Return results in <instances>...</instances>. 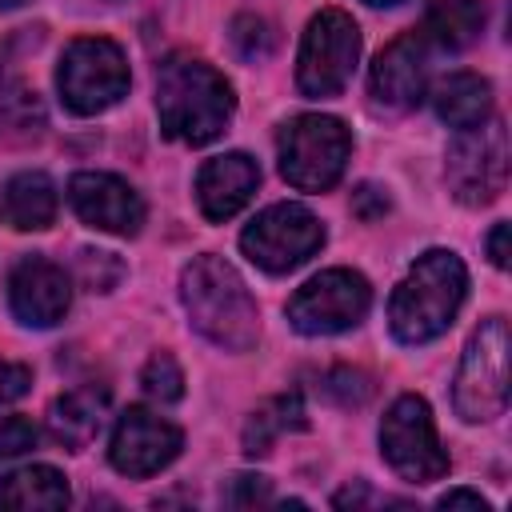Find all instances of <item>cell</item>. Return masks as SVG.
Returning a JSON list of instances; mask_svg holds the SVG:
<instances>
[{
    "instance_id": "obj_1",
    "label": "cell",
    "mask_w": 512,
    "mask_h": 512,
    "mask_svg": "<svg viewBox=\"0 0 512 512\" xmlns=\"http://www.w3.org/2000/svg\"><path fill=\"white\" fill-rule=\"evenodd\" d=\"M180 304L188 324L224 352H248L260 340V308L240 272L216 252L192 256V264H184Z\"/></svg>"
},
{
    "instance_id": "obj_2",
    "label": "cell",
    "mask_w": 512,
    "mask_h": 512,
    "mask_svg": "<svg viewBox=\"0 0 512 512\" xmlns=\"http://www.w3.org/2000/svg\"><path fill=\"white\" fill-rule=\"evenodd\" d=\"M236 112L232 84L224 72L196 56H168L156 68V116L160 132L180 144H212Z\"/></svg>"
},
{
    "instance_id": "obj_3",
    "label": "cell",
    "mask_w": 512,
    "mask_h": 512,
    "mask_svg": "<svg viewBox=\"0 0 512 512\" xmlns=\"http://www.w3.org/2000/svg\"><path fill=\"white\" fill-rule=\"evenodd\" d=\"M468 292L464 260L448 248H428L416 256V264L404 272L388 300V328L400 344H428L456 320Z\"/></svg>"
},
{
    "instance_id": "obj_4",
    "label": "cell",
    "mask_w": 512,
    "mask_h": 512,
    "mask_svg": "<svg viewBox=\"0 0 512 512\" xmlns=\"http://www.w3.org/2000/svg\"><path fill=\"white\" fill-rule=\"evenodd\" d=\"M276 156H280V176L300 188V192H328L352 156V132L344 120L324 116V112H304L292 116L280 136H276Z\"/></svg>"
},
{
    "instance_id": "obj_5",
    "label": "cell",
    "mask_w": 512,
    "mask_h": 512,
    "mask_svg": "<svg viewBox=\"0 0 512 512\" xmlns=\"http://www.w3.org/2000/svg\"><path fill=\"white\" fill-rule=\"evenodd\" d=\"M128 56L108 36H80L56 64L60 104L76 116H100L128 96Z\"/></svg>"
},
{
    "instance_id": "obj_6",
    "label": "cell",
    "mask_w": 512,
    "mask_h": 512,
    "mask_svg": "<svg viewBox=\"0 0 512 512\" xmlns=\"http://www.w3.org/2000/svg\"><path fill=\"white\" fill-rule=\"evenodd\" d=\"M508 324L504 316L480 320V328L468 336V348L456 368L452 404L468 424H484L504 412L508 404Z\"/></svg>"
},
{
    "instance_id": "obj_7",
    "label": "cell",
    "mask_w": 512,
    "mask_h": 512,
    "mask_svg": "<svg viewBox=\"0 0 512 512\" xmlns=\"http://www.w3.org/2000/svg\"><path fill=\"white\" fill-rule=\"evenodd\" d=\"M360 60V28L348 12L340 8H320L300 40L296 56V88L312 100L344 92Z\"/></svg>"
},
{
    "instance_id": "obj_8",
    "label": "cell",
    "mask_w": 512,
    "mask_h": 512,
    "mask_svg": "<svg viewBox=\"0 0 512 512\" xmlns=\"http://www.w3.org/2000/svg\"><path fill=\"white\" fill-rule=\"evenodd\" d=\"M380 452L388 468L408 484H432L448 472V452L440 448L432 408L424 396L404 392L380 420Z\"/></svg>"
},
{
    "instance_id": "obj_9",
    "label": "cell",
    "mask_w": 512,
    "mask_h": 512,
    "mask_svg": "<svg viewBox=\"0 0 512 512\" xmlns=\"http://www.w3.org/2000/svg\"><path fill=\"white\" fill-rule=\"evenodd\" d=\"M444 180L460 204H492L508 184V128L496 116H488L476 128H464L448 148Z\"/></svg>"
},
{
    "instance_id": "obj_10",
    "label": "cell",
    "mask_w": 512,
    "mask_h": 512,
    "mask_svg": "<svg viewBox=\"0 0 512 512\" xmlns=\"http://www.w3.org/2000/svg\"><path fill=\"white\" fill-rule=\"evenodd\" d=\"M372 308V288L352 268H324L288 300V324L304 336H336L356 328Z\"/></svg>"
},
{
    "instance_id": "obj_11",
    "label": "cell",
    "mask_w": 512,
    "mask_h": 512,
    "mask_svg": "<svg viewBox=\"0 0 512 512\" xmlns=\"http://www.w3.org/2000/svg\"><path fill=\"white\" fill-rule=\"evenodd\" d=\"M320 244H324V224H320L304 204H292V200L264 208V212L240 232L244 256H248L256 268L272 272V276L292 272L296 264H304L308 256H316Z\"/></svg>"
},
{
    "instance_id": "obj_12",
    "label": "cell",
    "mask_w": 512,
    "mask_h": 512,
    "mask_svg": "<svg viewBox=\"0 0 512 512\" xmlns=\"http://www.w3.org/2000/svg\"><path fill=\"white\" fill-rule=\"evenodd\" d=\"M184 448V432L148 412V408H128L120 420H116V432H112V444H108V460L120 476H152L160 468H168Z\"/></svg>"
},
{
    "instance_id": "obj_13",
    "label": "cell",
    "mask_w": 512,
    "mask_h": 512,
    "mask_svg": "<svg viewBox=\"0 0 512 512\" xmlns=\"http://www.w3.org/2000/svg\"><path fill=\"white\" fill-rule=\"evenodd\" d=\"M68 204L96 232L136 236L144 228V200H140V192L128 180L112 176V172H76L68 180Z\"/></svg>"
},
{
    "instance_id": "obj_14",
    "label": "cell",
    "mask_w": 512,
    "mask_h": 512,
    "mask_svg": "<svg viewBox=\"0 0 512 512\" xmlns=\"http://www.w3.org/2000/svg\"><path fill=\"white\" fill-rule=\"evenodd\" d=\"M428 40L420 28L396 36L372 64V96L380 108L388 112H408L424 100V88H428Z\"/></svg>"
},
{
    "instance_id": "obj_15",
    "label": "cell",
    "mask_w": 512,
    "mask_h": 512,
    "mask_svg": "<svg viewBox=\"0 0 512 512\" xmlns=\"http://www.w3.org/2000/svg\"><path fill=\"white\" fill-rule=\"evenodd\" d=\"M72 304V280L44 256H24L8 276V308L28 328H52Z\"/></svg>"
},
{
    "instance_id": "obj_16",
    "label": "cell",
    "mask_w": 512,
    "mask_h": 512,
    "mask_svg": "<svg viewBox=\"0 0 512 512\" xmlns=\"http://www.w3.org/2000/svg\"><path fill=\"white\" fill-rule=\"evenodd\" d=\"M260 188V168L248 152H224V156H212L200 172H196V204L208 220H232L248 200L252 192Z\"/></svg>"
},
{
    "instance_id": "obj_17",
    "label": "cell",
    "mask_w": 512,
    "mask_h": 512,
    "mask_svg": "<svg viewBox=\"0 0 512 512\" xmlns=\"http://www.w3.org/2000/svg\"><path fill=\"white\" fill-rule=\"evenodd\" d=\"M104 416H108V392L104 388H96V384L72 388V392H64V396L52 400V408H48V432H52L56 444L80 452V448L92 444V436L100 432Z\"/></svg>"
},
{
    "instance_id": "obj_18",
    "label": "cell",
    "mask_w": 512,
    "mask_h": 512,
    "mask_svg": "<svg viewBox=\"0 0 512 512\" xmlns=\"http://www.w3.org/2000/svg\"><path fill=\"white\" fill-rule=\"evenodd\" d=\"M432 108L456 132L476 128L492 116V84L480 72H448L432 88Z\"/></svg>"
},
{
    "instance_id": "obj_19",
    "label": "cell",
    "mask_w": 512,
    "mask_h": 512,
    "mask_svg": "<svg viewBox=\"0 0 512 512\" xmlns=\"http://www.w3.org/2000/svg\"><path fill=\"white\" fill-rule=\"evenodd\" d=\"M56 220V188L44 172H20L4 184L0 224L16 232H44Z\"/></svg>"
},
{
    "instance_id": "obj_20",
    "label": "cell",
    "mask_w": 512,
    "mask_h": 512,
    "mask_svg": "<svg viewBox=\"0 0 512 512\" xmlns=\"http://www.w3.org/2000/svg\"><path fill=\"white\" fill-rule=\"evenodd\" d=\"M68 500H72L68 480L52 464H28V468L0 476V508L56 512V508H68Z\"/></svg>"
},
{
    "instance_id": "obj_21",
    "label": "cell",
    "mask_w": 512,
    "mask_h": 512,
    "mask_svg": "<svg viewBox=\"0 0 512 512\" xmlns=\"http://www.w3.org/2000/svg\"><path fill=\"white\" fill-rule=\"evenodd\" d=\"M484 20H488V4L484 0H432L420 32H424L428 44L456 52V48H468L480 36Z\"/></svg>"
},
{
    "instance_id": "obj_22",
    "label": "cell",
    "mask_w": 512,
    "mask_h": 512,
    "mask_svg": "<svg viewBox=\"0 0 512 512\" xmlns=\"http://www.w3.org/2000/svg\"><path fill=\"white\" fill-rule=\"evenodd\" d=\"M308 424L304 416V400L296 392H284V396H272L268 404H260L248 424H244V452L248 456H268L272 444L284 436V432H300Z\"/></svg>"
},
{
    "instance_id": "obj_23",
    "label": "cell",
    "mask_w": 512,
    "mask_h": 512,
    "mask_svg": "<svg viewBox=\"0 0 512 512\" xmlns=\"http://www.w3.org/2000/svg\"><path fill=\"white\" fill-rule=\"evenodd\" d=\"M140 388L156 404H176L184 396V372H180L176 356L172 352H152L148 364L140 368Z\"/></svg>"
},
{
    "instance_id": "obj_24",
    "label": "cell",
    "mask_w": 512,
    "mask_h": 512,
    "mask_svg": "<svg viewBox=\"0 0 512 512\" xmlns=\"http://www.w3.org/2000/svg\"><path fill=\"white\" fill-rule=\"evenodd\" d=\"M320 392H324L328 400H336L340 408H356V404H364V400L372 396V380H368L364 372L336 368V372H328V376H324Z\"/></svg>"
},
{
    "instance_id": "obj_25",
    "label": "cell",
    "mask_w": 512,
    "mask_h": 512,
    "mask_svg": "<svg viewBox=\"0 0 512 512\" xmlns=\"http://www.w3.org/2000/svg\"><path fill=\"white\" fill-rule=\"evenodd\" d=\"M232 44L240 48L244 60H264L272 52V28L260 16H236L232 20Z\"/></svg>"
},
{
    "instance_id": "obj_26",
    "label": "cell",
    "mask_w": 512,
    "mask_h": 512,
    "mask_svg": "<svg viewBox=\"0 0 512 512\" xmlns=\"http://www.w3.org/2000/svg\"><path fill=\"white\" fill-rule=\"evenodd\" d=\"M104 268H124V264L116 260V252H96V248H84L80 252L76 272H80V280H84L88 292H112L120 284L116 276H104Z\"/></svg>"
},
{
    "instance_id": "obj_27",
    "label": "cell",
    "mask_w": 512,
    "mask_h": 512,
    "mask_svg": "<svg viewBox=\"0 0 512 512\" xmlns=\"http://www.w3.org/2000/svg\"><path fill=\"white\" fill-rule=\"evenodd\" d=\"M268 496H272L268 480L264 476H252V472H240V476H232L220 488V500L228 508H256V504H268Z\"/></svg>"
},
{
    "instance_id": "obj_28",
    "label": "cell",
    "mask_w": 512,
    "mask_h": 512,
    "mask_svg": "<svg viewBox=\"0 0 512 512\" xmlns=\"http://www.w3.org/2000/svg\"><path fill=\"white\" fill-rule=\"evenodd\" d=\"M36 440H40V432H36L32 420H24V416H0V464L12 460V456H20V452H28V448H36Z\"/></svg>"
},
{
    "instance_id": "obj_29",
    "label": "cell",
    "mask_w": 512,
    "mask_h": 512,
    "mask_svg": "<svg viewBox=\"0 0 512 512\" xmlns=\"http://www.w3.org/2000/svg\"><path fill=\"white\" fill-rule=\"evenodd\" d=\"M28 388H32V368H28V364H12V360H0V404H12V400H20Z\"/></svg>"
},
{
    "instance_id": "obj_30",
    "label": "cell",
    "mask_w": 512,
    "mask_h": 512,
    "mask_svg": "<svg viewBox=\"0 0 512 512\" xmlns=\"http://www.w3.org/2000/svg\"><path fill=\"white\" fill-rule=\"evenodd\" d=\"M352 208H356V216H364V220H376V216H384V212H388V196H384L380 188L364 184V188H356V196H352Z\"/></svg>"
},
{
    "instance_id": "obj_31",
    "label": "cell",
    "mask_w": 512,
    "mask_h": 512,
    "mask_svg": "<svg viewBox=\"0 0 512 512\" xmlns=\"http://www.w3.org/2000/svg\"><path fill=\"white\" fill-rule=\"evenodd\" d=\"M436 508H476V512H488L492 504L480 492H472V488H452V492H444L436 500Z\"/></svg>"
},
{
    "instance_id": "obj_32",
    "label": "cell",
    "mask_w": 512,
    "mask_h": 512,
    "mask_svg": "<svg viewBox=\"0 0 512 512\" xmlns=\"http://www.w3.org/2000/svg\"><path fill=\"white\" fill-rule=\"evenodd\" d=\"M488 260L496 268H508V220L492 224V232H488Z\"/></svg>"
},
{
    "instance_id": "obj_33",
    "label": "cell",
    "mask_w": 512,
    "mask_h": 512,
    "mask_svg": "<svg viewBox=\"0 0 512 512\" xmlns=\"http://www.w3.org/2000/svg\"><path fill=\"white\" fill-rule=\"evenodd\" d=\"M364 4H372V8H392V4H404V0H364Z\"/></svg>"
},
{
    "instance_id": "obj_34",
    "label": "cell",
    "mask_w": 512,
    "mask_h": 512,
    "mask_svg": "<svg viewBox=\"0 0 512 512\" xmlns=\"http://www.w3.org/2000/svg\"><path fill=\"white\" fill-rule=\"evenodd\" d=\"M20 4H28V0H0V8H20Z\"/></svg>"
},
{
    "instance_id": "obj_35",
    "label": "cell",
    "mask_w": 512,
    "mask_h": 512,
    "mask_svg": "<svg viewBox=\"0 0 512 512\" xmlns=\"http://www.w3.org/2000/svg\"><path fill=\"white\" fill-rule=\"evenodd\" d=\"M100 4H120V0H100Z\"/></svg>"
}]
</instances>
